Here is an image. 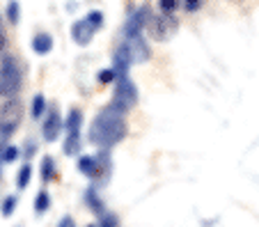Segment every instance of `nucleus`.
<instances>
[{
	"label": "nucleus",
	"instance_id": "nucleus-1",
	"mask_svg": "<svg viewBox=\"0 0 259 227\" xmlns=\"http://www.w3.org/2000/svg\"><path fill=\"white\" fill-rule=\"evenodd\" d=\"M126 131L128 126L126 119H124V110L110 104L94 117L92 126H90V143L101 149H110L126 138Z\"/></svg>",
	"mask_w": 259,
	"mask_h": 227
},
{
	"label": "nucleus",
	"instance_id": "nucleus-2",
	"mask_svg": "<svg viewBox=\"0 0 259 227\" xmlns=\"http://www.w3.org/2000/svg\"><path fill=\"white\" fill-rule=\"evenodd\" d=\"M21 83H23L21 62L14 55H3V60H0V97L12 99L14 94H19Z\"/></svg>",
	"mask_w": 259,
	"mask_h": 227
},
{
	"label": "nucleus",
	"instance_id": "nucleus-3",
	"mask_svg": "<svg viewBox=\"0 0 259 227\" xmlns=\"http://www.w3.org/2000/svg\"><path fill=\"white\" fill-rule=\"evenodd\" d=\"M23 122V104L19 99H7L0 106V135L10 138Z\"/></svg>",
	"mask_w": 259,
	"mask_h": 227
},
{
	"label": "nucleus",
	"instance_id": "nucleus-4",
	"mask_svg": "<svg viewBox=\"0 0 259 227\" xmlns=\"http://www.w3.org/2000/svg\"><path fill=\"white\" fill-rule=\"evenodd\" d=\"M113 104L117 106L119 110H131L133 106L138 104V87L136 83H133L128 76H119L117 80H115V99Z\"/></svg>",
	"mask_w": 259,
	"mask_h": 227
},
{
	"label": "nucleus",
	"instance_id": "nucleus-5",
	"mask_svg": "<svg viewBox=\"0 0 259 227\" xmlns=\"http://www.w3.org/2000/svg\"><path fill=\"white\" fill-rule=\"evenodd\" d=\"M177 28H179V23H177V19L172 14H158L154 16V19H149V23H147V30H149V35H152V39L156 41H167L170 37H175Z\"/></svg>",
	"mask_w": 259,
	"mask_h": 227
},
{
	"label": "nucleus",
	"instance_id": "nucleus-6",
	"mask_svg": "<svg viewBox=\"0 0 259 227\" xmlns=\"http://www.w3.org/2000/svg\"><path fill=\"white\" fill-rule=\"evenodd\" d=\"M62 131V117H60L58 110H49L46 119L41 122V135H44L46 143H55Z\"/></svg>",
	"mask_w": 259,
	"mask_h": 227
},
{
	"label": "nucleus",
	"instance_id": "nucleus-7",
	"mask_svg": "<svg viewBox=\"0 0 259 227\" xmlns=\"http://www.w3.org/2000/svg\"><path fill=\"white\" fill-rule=\"evenodd\" d=\"M149 23V10L147 7H140V10H136L131 16H128L126 25H124V35L126 37H136L142 32V28Z\"/></svg>",
	"mask_w": 259,
	"mask_h": 227
},
{
	"label": "nucleus",
	"instance_id": "nucleus-8",
	"mask_svg": "<svg viewBox=\"0 0 259 227\" xmlns=\"http://www.w3.org/2000/svg\"><path fill=\"white\" fill-rule=\"evenodd\" d=\"M94 32H97V28H94L88 19H80V21H76V23L71 25V39L76 41L78 46H88L90 41H92Z\"/></svg>",
	"mask_w": 259,
	"mask_h": 227
},
{
	"label": "nucleus",
	"instance_id": "nucleus-9",
	"mask_svg": "<svg viewBox=\"0 0 259 227\" xmlns=\"http://www.w3.org/2000/svg\"><path fill=\"white\" fill-rule=\"evenodd\" d=\"M97 165H94V172L90 179H94V181L99 184H106L108 177H110V172H113V163H110V154H108V149H101V154H97Z\"/></svg>",
	"mask_w": 259,
	"mask_h": 227
},
{
	"label": "nucleus",
	"instance_id": "nucleus-10",
	"mask_svg": "<svg viewBox=\"0 0 259 227\" xmlns=\"http://www.w3.org/2000/svg\"><path fill=\"white\" fill-rule=\"evenodd\" d=\"M133 64V58H131V51H128L126 41L124 44H119L117 49H115V58H113V69L115 74L119 76H128V67Z\"/></svg>",
	"mask_w": 259,
	"mask_h": 227
},
{
	"label": "nucleus",
	"instance_id": "nucleus-11",
	"mask_svg": "<svg viewBox=\"0 0 259 227\" xmlns=\"http://www.w3.org/2000/svg\"><path fill=\"white\" fill-rule=\"evenodd\" d=\"M126 46H128V51H131L133 62H147V60H149V55H152V51L147 49V41L142 39L140 35L126 37Z\"/></svg>",
	"mask_w": 259,
	"mask_h": 227
},
{
	"label": "nucleus",
	"instance_id": "nucleus-12",
	"mask_svg": "<svg viewBox=\"0 0 259 227\" xmlns=\"http://www.w3.org/2000/svg\"><path fill=\"white\" fill-rule=\"evenodd\" d=\"M51 49H53V37H51L49 32H37V35L32 37V51L37 55L51 53Z\"/></svg>",
	"mask_w": 259,
	"mask_h": 227
},
{
	"label": "nucleus",
	"instance_id": "nucleus-13",
	"mask_svg": "<svg viewBox=\"0 0 259 227\" xmlns=\"http://www.w3.org/2000/svg\"><path fill=\"white\" fill-rule=\"evenodd\" d=\"M85 202H88V207L92 209L94 213H99V216H103V213H106V207H103L101 198L97 195V191H94V188H90V191L85 193Z\"/></svg>",
	"mask_w": 259,
	"mask_h": 227
},
{
	"label": "nucleus",
	"instance_id": "nucleus-14",
	"mask_svg": "<svg viewBox=\"0 0 259 227\" xmlns=\"http://www.w3.org/2000/svg\"><path fill=\"white\" fill-rule=\"evenodd\" d=\"M80 149V131H71L67 133V140H64V154L73 156V154H78Z\"/></svg>",
	"mask_w": 259,
	"mask_h": 227
},
{
	"label": "nucleus",
	"instance_id": "nucleus-15",
	"mask_svg": "<svg viewBox=\"0 0 259 227\" xmlns=\"http://www.w3.org/2000/svg\"><path fill=\"white\" fill-rule=\"evenodd\" d=\"M80 122H83V113H80L78 108H71L69 115H67V122H64L67 133H71V131H80Z\"/></svg>",
	"mask_w": 259,
	"mask_h": 227
},
{
	"label": "nucleus",
	"instance_id": "nucleus-16",
	"mask_svg": "<svg viewBox=\"0 0 259 227\" xmlns=\"http://www.w3.org/2000/svg\"><path fill=\"white\" fill-rule=\"evenodd\" d=\"M41 179L44 181H53L55 179V161L51 156L41 158Z\"/></svg>",
	"mask_w": 259,
	"mask_h": 227
},
{
	"label": "nucleus",
	"instance_id": "nucleus-17",
	"mask_svg": "<svg viewBox=\"0 0 259 227\" xmlns=\"http://www.w3.org/2000/svg\"><path fill=\"white\" fill-rule=\"evenodd\" d=\"M51 207V198H49V193L46 191H39L37 193V198H34V213H44L46 209Z\"/></svg>",
	"mask_w": 259,
	"mask_h": 227
},
{
	"label": "nucleus",
	"instance_id": "nucleus-18",
	"mask_svg": "<svg viewBox=\"0 0 259 227\" xmlns=\"http://www.w3.org/2000/svg\"><path fill=\"white\" fill-rule=\"evenodd\" d=\"M94 165H97V158H94V156H80L78 158V170L83 174H88V177H92Z\"/></svg>",
	"mask_w": 259,
	"mask_h": 227
},
{
	"label": "nucleus",
	"instance_id": "nucleus-19",
	"mask_svg": "<svg viewBox=\"0 0 259 227\" xmlns=\"http://www.w3.org/2000/svg\"><path fill=\"white\" fill-rule=\"evenodd\" d=\"M46 113V99L41 97V94H37L32 99V117L34 119H41V115Z\"/></svg>",
	"mask_w": 259,
	"mask_h": 227
},
{
	"label": "nucleus",
	"instance_id": "nucleus-20",
	"mask_svg": "<svg viewBox=\"0 0 259 227\" xmlns=\"http://www.w3.org/2000/svg\"><path fill=\"white\" fill-rule=\"evenodd\" d=\"M30 174H32V168H30V163H23V168L19 170V177H16V186H19V188H28Z\"/></svg>",
	"mask_w": 259,
	"mask_h": 227
},
{
	"label": "nucleus",
	"instance_id": "nucleus-21",
	"mask_svg": "<svg viewBox=\"0 0 259 227\" xmlns=\"http://www.w3.org/2000/svg\"><path fill=\"white\" fill-rule=\"evenodd\" d=\"M19 19H21V7H19V3L16 0H10V5H7V21L10 23H19Z\"/></svg>",
	"mask_w": 259,
	"mask_h": 227
},
{
	"label": "nucleus",
	"instance_id": "nucleus-22",
	"mask_svg": "<svg viewBox=\"0 0 259 227\" xmlns=\"http://www.w3.org/2000/svg\"><path fill=\"white\" fill-rule=\"evenodd\" d=\"M16 158H19V147L5 145V149H3V161H5V163H14Z\"/></svg>",
	"mask_w": 259,
	"mask_h": 227
},
{
	"label": "nucleus",
	"instance_id": "nucleus-23",
	"mask_svg": "<svg viewBox=\"0 0 259 227\" xmlns=\"http://www.w3.org/2000/svg\"><path fill=\"white\" fill-rule=\"evenodd\" d=\"M177 5H179V0H158V10L163 14H172L177 10Z\"/></svg>",
	"mask_w": 259,
	"mask_h": 227
},
{
	"label": "nucleus",
	"instance_id": "nucleus-24",
	"mask_svg": "<svg viewBox=\"0 0 259 227\" xmlns=\"http://www.w3.org/2000/svg\"><path fill=\"white\" fill-rule=\"evenodd\" d=\"M14 209H16V195H7L5 202H3V213H5V216H12Z\"/></svg>",
	"mask_w": 259,
	"mask_h": 227
},
{
	"label": "nucleus",
	"instance_id": "nucleus-25",
	"mask_svg": "<svg viewBox=\"0 0 259 227\" xmlns=\"http://www.w3.org/2000/svg\"><path fill=\"white\" fill-rule=\"evenodd\" d=\"M85 19H88L90 21V23H92L94 25V28H101V25H103V14H101V12H99V10H94V12H90V14L88 16H85Z\"/></svg>",
	"mask_w": 259,
	"mask_h": 227
},
{
	"label": "nucleus",
	"instance_id": "nucleus-26",
	"mask_svg": "<svg viewBox=\"0 0 259 227\" xmlns=\"http://www.w3.org/2000/svg\"><path fill=\"white\" fill-rule=\"evenodd\" d=\"M99 80H101L103 85L115 83V80H117V74H115V69L110 67V69H106V71H101V74H99Z\"/></svg>",
	"mask_w": 259,
	"mask_h": 227
},
{
	"label": "nucleus",
	"instance_id": "nucleus-27",
	"mask_svg": "<svg viewBox=\"0 0 259 227\" xmlns=\"http://www.w3.org/2000/svg\"><path fill=\"white\" fill-rule=\"evenodd\" d=\"M101 227H117V216H113V213H103L101 216V222H99Z\"/></svg>",
	"mask_w": 259,
	"mask_h": 227
},
{
	"label": "nucleus",
	"instance_id": "nucleus-28",
	"mask_svg": "<svg viewBox=\"0 0 259 227\" xmlns=\"http://www.w3.org/2000/svg\"><path fill=\"white\" fill-rule=\"evenodd\" d=\"M202 5V0H184V10L186 12H197Z\"/></svg>",
	"mask_w": 259,
	"mask_h": 227
},
{
	"label": "nucleus",
	"instance_id": "nucleus-29",
	"mask_svg": "<svg viewBox=\"0 0 259 227\" xmlns=\"http://www.w3.org/2000/svg\"><path fill=\"white\" fill-rule=\"evenodd\" d=\"M58 227H76V222H73V218L71 216H64L62 220H60V225Z\"/></svg>",
	"mask_w": 259,
	"mask_h": 227
},
{
	"label": "nucleus",
	"instance_id": "nucleus-30",
	"mask_svg": "<svg viewBox=\"0 0 259 227\" xmlns=\"http://www.w3.org/2000/svg\"><path fill=\"white\" fill-rule=\"evenodd\" d=\"M7 46V37H5V32H3V23H0V51Z\"/></svg>",
	"mask_w": 259,
	"mask_h": 227
},
{
	"label": "nucleus",
	"instance_id": "nucleus-31",
	"mask_svg": "<svg viewBox=\"0 0 259 227\" xmlns=\"http://www.w3.org/2000/svg\"><path fill=\"white\" fill-rule=\"evenodd\" d=\"M5 140V138H3ZM3 140H0V165H3V149H5V143H3Z\"/></svg>",
	"mask_w": 259,
	"mask_h": 227
},
{
	"label": "nucleus",
	"instance_id": "nucleus-32",
	"mask_svg": "<svg viewBox=\"0 0 259 227\" xmlns=\"http://www.w3.org/2000/svg\"><path fill=\"white\" fill-rule=\"evenodd\" d=\"M88 227H101V225H88Z\"/></svg>",
	"mask_w": 259,
	"mask_h": 227
},
{
	"label": "nucleus",
	"instance_id": "nucleus-33",
	"mask_svg": "<svg viewBox=\"0 0 259 227\" xmlns=\"http://www.w3.org/2000/svg\"><path fill=\"white\" fill-rule=\"evenodd\" d=\"M0 23H3V21H0Z\"/></svg>",
	"mask_w": 259,
	"mask_h": 227
}]
</instances>
